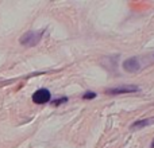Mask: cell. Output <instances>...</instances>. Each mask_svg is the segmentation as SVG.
<instances>
[{
	"label": "cell",
	"instance_id": "obj_3",
	"mask_svg": "<svg viewBox=\"0 0 154 148\" xmlns=\"http://www.w3.org/2000/svg\"><path fill=\"white\" fill-rule=\"evenodd\" d=\"M139 87L134 86V85H125V86H118L114 89H107L106 93L107 94H123V93H134L138 92Z\"/></svg>",
	"mask_w": 154,
	"mask_h": 148
},
{
	"label": "cell",
	"instance_id": "obj_5",
	"mask_svg": "<svg viewBox=\"0 0 154 148\" xmlns=\"http://www.w3.org/2000/svg\"><path fill=\"white\" fill-rule=\"evenodd\" d=\"M153 123H154V117H150V119H143V120H138V121H135V123H133V124H131L130 129L138 131V129H141V128H143V127L152 125Z\"/></svg>",
	"mask_w": 154,
	"mask_h": 148
},
{
	"label": "cell",
	"instance_id": "obj_7",
	"mask_svg": "<svg viewBox=\"0 0 154 148\" xmlns=\"http://www.w3.org/2000/svg\"><path fill=\"white\" fill-rule=\"evenodd\" d=\"M66 101H68V98H66V97H62V98H58V100H54V101H53V102H51V104L57 106V105H61V104L66 102Z\"/></svg>",
	"mask_w": 154,
	"mask_h": 148
},
{
	"label": "cell",
	"instance_id": "obj_6",
	"mask_svg": "<svg viewBox=\"0 0 154 148\" xmlns=\"http://www.w3.org/2000/svg\"><path fill=\"white\" fill-rule=\"evenodd\" d=\"M95 97H96L95 92H87V93H84V96H82L84 100H92V98H95Z\"/></svg>",
	"mask_w": 154,
	"mask_h": 148
},
{
	"label": "cell",
	"instance_id": "obj_1",
	"mask_svg": "<svg viewBox=\"0 0 154 148\" xmlns=\"http://www.w3.org/2000/svg\"><path fill=\"white\" fill-rule=\"evenodd\" d=\"M42 34H43L42 31H29L20 38V43L23 46H29V47L35 46L41 40Z\"/></svg>",
	"mask_w": 154,
	"mask_h": 148
},
{
	"label": "cell",
	"instance_id": "obj_2",
	"mask_svg": "<svg viewBox=\"0 0 154 148\" xmlns=\"http://www.w3.org/2000/svg\"><path fill=\"white\" fill-rule=\"evenodd\" d=\"M51 98V94L50 92H49L48 89H38L37 92L32 94V101H34L35 104H46L49 102Z\"/></svg>",
	"mask_w": 154,
	"mask_h": 148
},
{
	"label": "cell",
	"instance_id": "obj_8",
	"mask_svg": "<svg viewBox=\"0 0 154 148\" xmlns=\"http://www.w3.org/2000/svg\"><path fill=\"white\" fill-rule=\"evenodd\" d=\"M152 148H154V140H153V143H152Z\"/></svg>",
	"mask_w": 154,
	"mask_h": 148
},
{
	"label": "cell",
	"instance_id": "obj_4",
	"mask_svg": "<svg viewBox=\"0 0 154 148\" xmlns=\"http://www.w3.org/2000/svg\"><path fill=\"white\" fill-rule=\"evenodd\" d=\"M123 69L128 73H137L141 69V64H139V59L133 57V58H128L123 62Z\"/></svg>",
	"mask_w": 154,
	"mask_h": 148
}]
</instances>
